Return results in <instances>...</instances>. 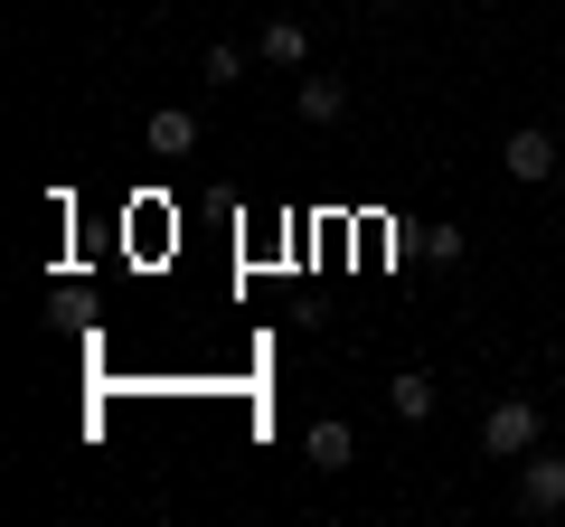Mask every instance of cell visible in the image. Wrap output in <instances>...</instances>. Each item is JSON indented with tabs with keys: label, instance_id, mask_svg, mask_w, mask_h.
Here are the masks:
<instances>
[{
	"label": "cell",
	"instance_id": "obj_11",
	"mask_svg": "<svg viewBox=\"0 0 565 527\" xmlns=\"http://www.w3.org/2000/svg\"><path fill=\"white\" fill-rule=\"evenodd\" d=\"M367 10H396V0H367Z\"/></svg>",
	"mask_w": 565,
	"mask_h": 527
},
{
	"label": "cell",
	"instance_id": "obj_7",
	"mask_svg": "<svg viewBox=\"0 0 565 527\" xmlns=\"http://www.w3.org/2000/svg\"><path fill=\"white\" fill-rule=\"evenodd\" d=\"M255 47H264L274 66H311V29H302V20H274V29H264Z\"/></svg>",
	"mask_w": 565,
	"mask_h": 527
},
{
	"label": "cell",
	"instance_id": "obj_8",
	"mask_svg": "<svg viewBox=\"0 0 565 527\" xmlns=\"http://www.w3.org/2000/svg\"><path fill=\"white\" fill-rule=\"evenodd\" d=\"M349 114V85L340 76H302V122H340Z\"/></svg>",
	"mask_w": 565,
	"mask_h": 527
},
{
	"label": "cell",
	"instance_id": "obj_5",
	"mask_svg": "<svg viewBox=\"0 0 565 527\" xmlns=\"http://www.w3.org/2000/svg\"><path fill=\"white\" fill-rule=\"evenodd\" d=\"M302 452H311V471H349V452H359V433H349L340 415H321V424L302 433Z\"/></svg>",
	"mask_w": 565,
	"mask_h": 527
},
{
	"label": "cell",
	"instance_id": "obj_1",
	"mask_svg": "<svg viewBox=\"0 0 565 527\" xmlns=\"http://www.w3.org/2000/svg\"><path fill=\"white\" fill-rule=\"evenodd\" d=\"M537 433H546V415L527 406V396H500V406L481 415V452H490V462H527Z\"/></svg>",
	"mask_w": 565,
	"mask_h": 527
},
{
	"label": "cell",
	"instance_id": "obj_10",
	"mask_svg": "<svg viewBox=\"0 0 565 527\" xmlns=\"http://www.w3.org/2000/svg\"><path fill=\"white\" fill-rule=\"evenodd\" d=\"M462 245H471L462 226H434V236H424V255H434V264H462Z\"/></svg>",
	"mask_w": 565,
	"mask_h": 527
},
{
	"label": "cell",
	"instance_id": "obj_2",
	"mask_svg": "<svg viewBox=\"0 0 565 527\" xmlns=\"http://www.w3.org/2000/svg\"><path fill=\"white\" fill-rule=\"evenodd\" d=\"M519 508L527 518H565V462L556 452H527L519 462Z\"/></svg>",
	"mask_w": 565,
	"mask_h": 527
},
{
	"label": "cell",
	"instance_id": "obj_4",
	"mask_svg": "<svg viewBox=\"0 0 565 527\" xmlns=\"http://www.w3.org/2000/svg\"><path fill=\"white\" fill-rule=\"evenodd\" d=\"M189 151H199V114L161 104V114H151V161H189Z\"/></svg>",
	"mask_w": 565,
	"mask_h": 527
},
{
	"label": "cell",
	"instance_id": "obj_9",
	"mask_svg": "<svg viewBox=\"0 0 565 527\" xmlns=\"http://www.w3.org/2000/svg\"><path fill=\"white\" fill-rule=\"evenodd\" d=\"M236 76H245V47L217 39V47H207V85H236Z\"/></svg>",
	"mask_w": 565,
	"mask_h": 527
},
{
	"label": "cell",
	"instance_id": "obj_3",
	"mask_svg": "<svg viewBox=\"0 0 565 527\" xmlns=\"http://www.w3.org/2000/svg\"><path fill=\"white\" fill-rule=\"evenodd\" d=\"M509 180H519V189L556 180V132H537V122H527V132H509Z\"/></svg>",
	"mask_w": 565,
	"mask_h": 527
},
{
	"label": "cell",
	"instance_id": "obj_6",
	"mask_svg": "<svg viewBox=\"0 0 565 527\" xmlns=\"http://www.w3.org/2000/svg\"><path fill=\"white\" fill-rule=\"evenodd\" d=\"M386 406H396V424H424V415H434V377H424V367H405V377L386 386Z\"/></svg>",
	"mask_w": 565,
	"mask_h": 527
}]
</instances>
